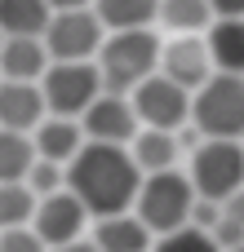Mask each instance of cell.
<instances>
[{
  "label": "cell",
  "instance_id": "cell-23",
  "mask_svg": "<svg viewBox=\"0 0 244 252\" xmlns=\"http://www.w3.org/2000/svg\"><path fill=\"white\" fill-rule=\"evenodd\" d=\"M27 190H31L36 199H49V195L67 190V168H62V164H49V159H36L31 173H27Z\"/></svg>",
  "mask_w": 244,
  "mask_h": 252
},
{
  "label": "cell",
  "instance_id": "cell-11",
  "mask_svg": "<svg viewBox=\"0 0 244 252\" xmlns=\"http://www.w3.org/2000/svg\"><path fill=\"white\" fill-rule=\"evenodd\" d=\"M160 75L173 80L178 89L187 93H200L218 71H213V58H209V44L200 35H178L173 44L160 49Z\"/></svg>",
  "mask_w": 244,
  "mask_h": 252
},
{
  "label": "cell",
  "instance_id": "cell-8",
  "mask_svg": "<svg viewBox=\"0 0 244 252\" xmlns=\"http://www.w3.org/2000/svg\"><path fill=\"white\" fill-rule=\"evenodd\" d=\"M102 22L93 9H71V13H53L44 27V49L53 62H93L102 49Z\"/></svg>",
  "mask_w": 244,
  "mask_h": 252
},
{
  "label": "cell",
  "instance_id": "cell-21",
  "mask_svg": "<svg viewBox=\"0 0 244 252\" xmlns=\"http://www.w3.org/2000/svg\"><path fill=\"white\" fill-rule=\"evenodd\" d=\"M160 22L182 35H196V31L213 27V9H209V0H160Z\"/></svg>",
  "mask_w": 244,
  "mask_h": 252
},
{
  "label": "cell",
  "instance_id": "cell-20",
  "mask_svg": "<svg viewBox=\"0 0 244 252\" xmlns=\"http://www.w3.org/2000/svg\"><path fill=\"white\" fill-rule=\"evenodd\" d=\"M31 164H36L31 133H9V128H0V186L27 182Z\"/></svg>",
  "mask_w": 244,
  "mask_h": 252
},
{
  "label": "cell",
  "instance_id": "cell-3",
  "mask_svg": "<svg viewBox=\"0 0 244 252\" xmlns=\"http://www.w3.org/2000/svg\"><path fill=\"white\" fill-rule=\"evenodd\" d=\"M196 186L187 173L169 168V173H151L142 177V190H138V221L151 230V235H173V230H187L191 226V208H196Z\"/></svg>",
  "mask_w": 244,
  "mask_h": 252
},
{
  "label": "cell",
  "instance_id": "cell-24",
  "mask_svg": "<svg viewBox=\"0 0 244 252\" xmlns=\"http://www.w3.org/2000/svg\"><path fill=\"white\" fill-rule=\"evenodd\" d=\"M151 252H222V248L213 244V235H204V230L187 226V230H173V235H160Z\"/></svg>",
  "mask_w": 244,
  "mask_h": 252
},
{
  "label": "cell",
  "instance_id": "cell-7",
  "mask_svg": "<svg viewBox=\"0 0 244 252\" xmlns=\"http://www.w3.org/2000/svg\"><path fill=\"white\" fill-rule=\"evenodd\" d=\"M133 111H138V124L142 128H160V133H178L191 124V93L178 89L173 80H164L160 71L151 80H142L133 93H129Z\"/></svg>",
  "mask_w": 244,
  "mask_h": 252
},
{
  "label": "cell",
  "instance_id": "cell-14",
  "mask_svg": "<svg viewBox=\"0 0 244 252\" xmlns=\"http://www.w3.org/2000/svg\"><path fill=\"white\" fill-rule=\"evenodd\" d=\"M31 146H36V159H49V164H71L80 151H84V128L80 120H58L49 115L36 133H31Z\"/></svg>",
  "mask_w": 244,
  "mask_h": 252
},
{
  "label": "cell",
  "instance_id": "cell-29",
  "mask_svg": "<svg viewBox=\"0 0 244 252\" xmlns=\"http://www.w3.org/2000/svg\"><path fill=\"white\" fill-rule=\"evenodd\" d=\"M0 44H4V31H0Z\"/></svg>",
  "mask_w": 244,
  "mask_h": 252
},
{
  "label": "cell",
  "instance_id": "cell-22",
  "mask_svg": "<svg viewBox=\"0 0 244 252\" xmlns=\"http://www.w3.org/2000/svg\"><path fill=\"white\" fill-rule=\"evenodd\" d=\"M36 204H40V199L27 190V182L0 186V230H22V226H31Z\"/></svg>",
  "mask_w": 244,
  "mask_h": 252
},
{
  "label": "cell",
  "instance_id": "cell-12",
  "mask_svg": "<svg viewBox=\"0 0 244 252\" xmlns=\"http://www.w3.org/2000/svg\"><path fill=\"white\" fill-rule=\"evenodd\" d=\"M44 120H49V106H44L40 84L0 80V128H9V133H36Z\"/></svg>",
  "mask_w": 244,
  "mask_h": 252
},
{
  "label": "cell",
  "instance_id": "cell-28",
  "mask_svg": "<svg viewBox=\"0 0 244 252\" xmlns=\"http://www.w3.org/2000/svg\"><path fill=\"white\" fill-rule=\"evenodd\" d=\"M53 252H98L93 239H76V244H67V248H53Z\"/></svg>",
  "mask_w": 244,
  "mask_h": 252
},
{
  "label": "cell",
  "instance_id": "cell-19",
  "mask_svg": "<svg viewBox=\"0 0 244 252\" xmlns=\"http://www.w3.org/2000/svg\"><path fill=\"white\" fill-rule=\"evenodd\" d=\"M49 18H53L49 0H0V31L4 35H36V40H44Z\"/></svg>",
  "mask_w": 244,
  "mask_h": 252
},
{
  "label": "cell",
  "instance_id": "cell-26",
  "mask_svg": "<svg viewBox=\"0 0 244 252\" xmlns=\"http://www.w3.org/2000/svg\"><path fill=\"white\" fill-rule=\"evenodd\" d=\"M213 18H244V0H209Z\"/></svg>",
  "mask_w": 244,
  "mask_h": 252
},
{
  "label": "cell",
  "instance_id": "cell-13",
  "mask_svg": "<svg viewBox=\"0 0 244 252\" xmlns=\"http://www.w3.org/2000/svg\"><path fill=\"white\" fill-rule=\"evenodd\" d=\"M49 66H53V58H49L44 40H36V35H4V44H0V80L40 84Z\"/></svg>",
  "mask_w": 244,
  "mask_h": 252
},
{
  "label": "cell",
  "instance_id": "cell-6",
  "mask_svg": "<svg viewBox=\"0 0 244 252\" xmlns=\"http://www.w3.org/2000/svg\"><path fill=\"white\" fill-rule=\"evenodd\" d=\"M191 186L200 199L227 204L236 190H244V146L240 142H200L191 151Z\"/></svg>",
  "mask_w": 244,
  "mask_h": 252
},
{
  "label": "cell",
  "instance_id": "cell-2",
  "mask_svg": "<svg viewBox=\"0 0 244 252\" xmlns=\"http://www.w3.org/2000/svg\"><path fill=\"white\" fill-rule=\"evenodd\" d=\"M160 40L151 31H111L98 49V75L107 93H133L142 80L160 71Z\"/></svg>",
  "mask_w": 244,
  "mask_h": 252
},
{
  "label": "cell",
  "instance_id": "cell-27",
  "mask_svg": "<svg viewBox=\"0 0 244 252\" xmlns=\"http://www.w3.org/2000/svg\"><path fill=\"white\" fill-rule=\"evenodd\" d=\"M53 13H71V9H93V0H49Z\"/></svg>",
  "mask_w": 244,
  "mask_h": 252
},
{
  "label": "cell",
  "instance_id": "cell-9",
  "mask_svg": "<svg viewBox=\"0 0 244 252\" xmlns=\"http://www.w3.org/2000/svg\"><path fill=\"white\" fill-rule=\"evenodd\" d=\"M84 226H89V213H84V204L71 190H58V195L40 199L36 204V217H31V230L40 235V244L49 252L84 239Z\"/></svg>",
  "mask_w": 244,
  "mask_h": 252
},
{
  "label": "cell",
  "instance_id": "cell-5",
  "mask_svg": "<svg viewBox=\"0 0 244 252\" xmlns=\"http://www.w3.org/2000/svg\"><path fill=\"white\" fill-rule=\"evenodd\" d=\"M40 93H44V106L49 115L58 120H80L107 89H102V75H98V62H53L40 80Z\"/></svg>",
  "mask_w": 244,
  "mask_h": 252
},
{
  "label": "cell",
  "instance_id": "cell-16",
  "mask_svg": "<svg viewBox=\"0 0 244 252\" xmlns=\"http://www.w3.org/2000/svg\"><path fill=\"white\" fill-rule=\"evenodd\" d=\"M204 44L218 75H244V18H213Z\"/></svg>",
  "mask_w": 244,
  "mask_h": 252
},
{
  "label": "cell",
  "instance_id": "cell-30",
  "mask_svg": "<svg viewBox=\"0 0 244 252\" xmlns=\"http://www.w3.org/2000/svg\"><path fill=\"white\" fill-rule=\"evenodd\" d=\"M236 252H244V248H236Z\"/></svg>",
  "mask_w": 244,
  "mask_h": 252
},
{
  "label": "cell",
  "instance_id": "cell-18",
  "mask_svg": "<svg viewBox=\"0 0 244 252\" xmlns=\"http://www.w3.org/2000/svg\"><path fill=\"white\" fill-rule=\"evenodd\" d=\"M93 13L107 31H151L160 0H93Z\"/></svg>",
  "mask_w": 244,
  "mask_h": 252
},
{
  "label": "cell",
  "instance_id": "cell-25",
  "mask_svg": "<svg viewBox=\"0 0 244 252\" xmlns=\"http://www.w3.org/2000/svg\"><path fill=\"white\" fill-rule=\"evenodd\" d=\"M0 252H49V248L40 244V235L31 226H22V230H0Z\"/></svg>",
  "mask_w": 244,
  "mask_h": 252
},
{
  "label": "cell",
  "instance_id": "cell-4",
  "mask_svg": "<svg viewBox=\"0 0 244 252\" xmlns=\"http://www.w3.org/2000/svg\"><path fill=\"white\" fill-rule=\"evenodd\" d=\"M191 124L204 142H244V75H213L191 93Z\"/></svg>",
  "mask_w": 244,
  "mask_h": 252
},
{
  "label": "cell",
  "instance_id": "cell-1",
  "mask_svg": "<svg viewBox=\"0 0 244 252\" xmlns=\"http://www.w3.org/2000/svg\"><path fill=\"white\" fill-rule=\"evenodd\" d=\"M67 190L84 204L89 217H120L138 204L142 173L129 155V146H98L84 142V151L67 164Z\"/></svg>",
  "mask_w": 244,
  "mask_h": 252
},
{
  "label": "cell",
  "instance_id": "cell-10",
  "mask_svg": "<svg viewBox=\"0 0 244 252\" xmlns=\"http://www.w3.org/2000/svg\"><path fill=\"white\" fill-rule=\"evenodd\" d=\"M80 128H84V142H98V146H129L138 137V111L124 93H102L84 115H80Z\"/></svg>",
  "mask_w": 244,
  "mask_h": 252
},
{
  "label": "cell",
  "instance_id": "cell-15",
  "mask_svg": "<svg viewBox=\"0 0 244 252\" xmlns=\"http://www.w3.org/2000/svg\"><path fill=\"white\" fill-rule=\"evenodd\" d=\"M93 244L98 252H151V230L138 221V213H120V217H102L93 226Z\"/></svg>",
  "mask_w": 244,
  "mask_h": 252
},
{
  "label": "cell",
  "instance_id": "cell-17",
  "mask_svg": "<svg viewBox=\"0 0 244 252\" xmlns=\"http://www.w3.org/2000/svg\"><path fill=\"white\" fill-rule=\"evenodd\" d=\"M178 133H160V128H138V137L129 142V155H133V164H138V173L142 177H151V173H169L173 164H178Z\"/></svg>",
  "mask_w": 244,
  "mask_h": 252
}]
</instances>
